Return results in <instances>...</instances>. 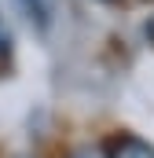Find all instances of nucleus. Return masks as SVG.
<instances>
[{
    "label": "nucleus",
    "mask_w": 154,
    "mask_h": 158,
    "mask_svg": "<svg viewBox=\"0 0 154 158\" xmlns=\"http://www.w3.org/2000/svg\"><path fill=\"white\" fill-rule=\"evenodd\" d=\"M18 4L26 7L30 22H33L37 30H48V26H51V15H55V0H18Z\"/></svg>",
    "instance_id": "f03ea898"
},
{
    "label": "nucleus",
    "mask_w": 154,
    "mask_h": 158,
    "mask_svg": "<svg viewBox=\"0 0 154 158\" xmlns=\"http://www.w3.org/2000/svg\"><path fill=\"white\" fill-rule=\"evenodd\" d=\"M143 37H147V40H151V44H154V15H151V19H147V26H143Z\"/></svg>",
    "instance_id": "20e7f679"
},
{
    "label": "nucleus",
    "mask_w": 154,
    "mask_h": 158,
    "mask_svg": "<svg viewBox=\"0 0 154 158\" xmlns=\"http://www.w3.org/2000/svg\"><path fill=\"white\" fill-rule=\"evenodd\" d=\"M81 158H84V155H81Z\"/></svg>",
    "instance_id": "39448f33"
},
{
    "label": "nucleus",
    "mask_w": 154,
    "mask_h": 158,
    "mask_svg": "<svg viewBox=\"0 0 154 158\" xmlns=\"http://www.w3.org/2000/svg\"><path fill=\"white\" fill-rule=\"evenodd\" d=\"M107 158H154V147L147 140H140V136L121 132V136H114L107 143Z\"/></svg>",
    "instance_id": "f257e3e1"
},
{
    "label": "nucleus",
    "mask_w": 154,
    "mask_h": 158,
    "mask_svg": "<svg viewBox=\"0 0 154 158\" xmlns=\"http://www.w3.org/2000/svg\"><path fill=\"white\" fill-rule=\"evenodd\" d=\"M7 44H11V37H7V26L0 22V55H7Z\"/></svg>",
    "instance_id": "7ed1b4c3"
}]
</instances>
